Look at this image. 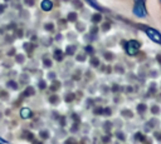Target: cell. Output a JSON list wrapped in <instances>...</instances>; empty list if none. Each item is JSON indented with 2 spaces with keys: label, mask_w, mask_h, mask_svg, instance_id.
<instances>
[{
  "label": "cell",
  "mask_w": 161,
  "mask_h": 144,
  "mask_svg": "<svg viewBox=\"0 0 161 144\" xmlns=\"http://www.w3.org/2000/svg\"><path fill=\"white\" fill-rule=\"evenodd\" d=\"M140 48H141V44L137 40H130L126 44V51H127L128 55H135L138 51Z\"/></svg>",
  "instance_id": "obj_1"
},
{
  "label": "cell",
  "mask_w": 161,
  "mask_h": 144,
  "mask_svg": "<svg viewBox=\"0 0 161 144\" xmlns=\"http://www.w3.org/2000/svg\"><path fill=\"white\" fill-rule=\"evenodd\" d=\"M133 14L136 16H140V18H145L146 16V10H145V6H143V3L136 1L135 6H133Z\"/></svg>",
  "instance_id": "obj_2"
},
{
  "label": "cell",
  "mask_w": 161,
  "mask_h": 144,
  "mask_svg": "<svg viewBox=\"0 0 161 144\" xmlns=\"http://www.w3.org/2000/svg\"><path fill=\"white\" fill-rule=\"evenodd\" d=\"M146 34H147V36H148L152 41H155V43H161V34H160L158 31H156L155 29L147 28V29H146Z\"/></svg>",
  "instance_id": "obj_3"
},
{
  "label": "cell",
  "mask_w": 161,
  "mask_h": 144,
  "mask_svg": "<svg viewBox=\"0 0 161 144\" xmlns=\"http://www.w3.org/2000/svg\"><path fill=\"white\" fill-rule=\"evenodd\" d=\"M40 6H42V9H43L44 11H49V10H52V8H53V3H52L50 0H43L42 4H40Z\"/></svg>",
  "instance_id": "obj_4"
},
{
  "label": "cell",
  "mask_w": 161,
  "mask_h": 144,
  "mask_svg": "<svg viewBox=\"0 0 161 144\" xmlns=\"http://www.w3.org/2000/svg\"><path fill=\"white\" fill-rule=\"evenodd\" d=\"M31 110L29 109V108H23L21 110H20V116L23 118V119H29L30 116H31Z\"/></svg>",
  "instance_id": "obj_5"
},
{
  "label": "cell",
  "mask_w": 161,
  "mask_h": 144,
  "mask_svg": "<svg viewBox=\"0 0 161 144\" xmlns=\"http://www.w3.org/2000/svg\"><path fill=\"white\" fill-rule=\"evenodd\" d=\"M54 58L58 60V61H60L62 59H63V53H62V50H59V49H57L55 51H54Z\"/></svg>",
  "instance_id": "obj_6"
},
{
  "label": "cell",
  "mask_w": 161,
  "mask_h": 144,
  "mask_svg": "<svg viewBox=\"0 0 161 144\" xmlns=\"http://www.w3.org/2000/svg\"><path fill=\"white\" fill-rule=\"evenodd\" d=\"M24 95H26V96H29V95H33L34 94V89L31 88V86H28L25 90H24V93H23Z\"/></svg>",
  "instance_id": "obj_7"
},
{
  "label": "cell",
  "mask_w": 161,
  "mask_h": 144,
  "mask_svg": "<svg viewBox=\"0 0 161 144\" xmlns=\"http://www.w3.org/2000/svg\"><path fill=\"white\" fill-rule=\"evenodd\" d=\"M101 19H102V16H101V14H96V15H93L92 16V21L96 24V23H98V21H101Z\"/></svg>",
  "instance_id": "obj_8"
},
{
  "label": "cell",
  "mask_w": 161,
  "mask_h": 144,
  "mask_svg": "<svg viewBox=\"0 0 161 144\" xmlns=\"http://www.w3.org/2000/svg\"><path fill=\"white\" fill-rule=\"evenodd\" d=\"M145 110H146V105H145V104H138V105H137V111H138V113L142 114Z\"/></svg>",
  "instance_id": "obj_9"
},
{
  "label": "cell",
  "mask_w": 161,
  "mask_h": 144,
  "mask_svg": "<svg viewBox=\"0 0 161 144\" xmlns=\"http://www.w3.org/2000/svg\"><path fill=\"white\" fill-rule=\"evenodd\" d=\"M74 51H75V46H74V45H72V46H68V48H67V54L72 55V54H74Z\"/></svg>",
  "instance_id": "obj_10"
},
{
  "label": "cell",
  "mask_w": 161,
  "mask_h": 144,
  "mask_svg": "<svg viewBox=\"0 0 161 144\" xmlns=\"http://www.w3.org/2000/svg\"><path fill=\"white\" fill-rule=\"evenodd\" d=\"M75 19H77V14H75V13H70V14L68 15V20H69V21H75Z\"/></svg>",
  "instance_id": "obj_11"
},
{
  "label": "cell",
  "mask_w": 161,
  "mask_h": 144,
  "mask_svg": "<svg viewBox=\"0 0 161 144\" xmlns=\"http://www.w3.org/2000/svg\"><path fill=\"white\" fill-rule=\"evenodd\" d=\"M8 86L11 88V89H18V84H16L15 81H13V80H10V81L8 83Z\"/></svg>",
  "instance_id": "obj_12"
},
{
  "label": "cell",
  "mask_w": 161,
  "mask_h": 144,
  "mask_svg": "<svg viewBox=\"0 0 161 144\" xmlns=\"http://www.w3.org/2000/svg\"><path fill=\"white\" fill-rule=\"evenodd\" d=\"M59 86H60V85H59V83H58V81H54V83H53V85L50 86V89H52V90H57Z\"/></svg>",
  "instance_id": "obj_13"
},
{
  "label": "cell",
  "mask_w": 161,
  "mask_h": 144,
  "mask_svg": "<svg viewBox=\"0 0 161 144\" xmlns=\"http://www.w3.org/2000/svg\"><path fill=\"white\" fill-rule=\"evenodd\" d=\"M122 114H123L125 116H128V118H130V116H132V111L126 110V109H125V110H122Z\"/></svg>",
  "instance_id": "obj_14"
},
{
  "label": "cell",
  "mask_w": 161,
  "mask_h": 144,
  "mask_svg": "<svg viewBox=\"0 0 161 144\" xmlns=\"http://www.w3.org/2000/svg\"><path fill=\"white\" fill-rule=\"evenodd\" d=\"M88 3H91V5L94 8V9H99V6L97 5V3H96V0H87Z\"/></svg>",
  "instance_id": "obj_15"
},
{
  "label": "cell",
  "mask_w": 161,
  "mask_h": 144,
  "mask_svg": "<svg viewBox=\"0 0 161 144\" xmlns=\"http://www.w3.org/2000/svg\"><path fill=\"white\" fill-rule=\"evenodd\" d=\"M91 63H92V65H93V66H98V63H99V61H98V59H97V58H92Z\"/></svg>",
  "instance_id": "obj_16"
},
{
  "label": "cell",
  "mask_w": 161,
  "mask_h": 144,
  "mask_svg": "<svg viewBox=\"0 0 161 144\" xmlns=\"http://www.w3.org/2000/svg\"><path fill=\"white\" fill-rule=\"evenodd\" d=\"M74 99V95L70 93V94H68L67 96H65V101H70V100H73Z\"/></svg>",
  "instance_id": "obj_17"
},
{
  "label": "cell",
  "mask_w": 161,
  "mask_h": 144,
  "mask_svg": "<svg viewBox=\"0 0 161 144\" xmlns=\"http://www.w3.org/2000/svg\"><path fill=\"white\" fill-rule=\"evenodd\" d=\"M49 100H50V103H57V101H58V96H57V95H52V96L49 98Z\"/></svg>",
  "instance_id": "obj_18"
},
{
  "label": "cell",
  "mask_w": 161,
  "mask_h": 144,
  "mask_svg": "<svg viewBox=\"0 0 161 144\" xmlns=\"http://www.w3.org/2000/svg\"><path fill=\"white\" fill-rule=\"evenodd\" d=\"M151 111H152V113H155V114H157V113L160 111V108H158L157 105H155V106H152V108H151Z\"/></svg>",
  "instance_id": "obj_19"
},
{
  "label": "cell",
  "mask_w": 161,
  "mask_h": 144,
  "mask_svg": "<svg viewBox=\"0 0 161 144\" xmlns=\"http://www.w3.org/2000/svg\"><path fill=\"white\" fill-rule=\"evenodd\" d=\"M145 136L141 134V133H136V140H143Z\"/></svg>",
  "instance_id": "obj_20"
},
{
  "label": "cell",
  "mask_w": 161,
  "mask_h": 144,
  "mask_svg": "<svg viewBox=\"0 0 161 144\" xmlns=\"http://www.w3.org/2000/svg\"><path fill=\"white\" fill-rule=\"evenodd\" d=\"M109 28H111V24H109V23H104V24H103V26H102V29H103L104 31H106V30H108Z\"/></svg>",
  "instance_id": "obj_21"
},
{
  "label": "cell",
  "mask_w": 161,
  "mask_h": 144,
  "mask_svg": "<svg viewBox=\"0 0 161 144\" xmlns=\"http://www.w3.org/2000/svg\"><path fill=\"white\" fill-rule=\"evenodd\" d=\"M44 65H45V66H50V65H52V61H50L49 59H44Z\"/></svg>",
  "instance_id": "obj_22"
},
{
  "label": "cell",
  "mask_w": 161,
  "mask_h": 144,
  "mask_svg": "<svg viewBox=\"0 0 161 144\" xmlns=\"http://www.w3.org/2000/svg\"><path fill=\"white\" fill-rule=\"evenodd\" d=\"M40 136L42 138H48V131H44V130L40 131Z\"/></svg>",
  "instance_id": "obj_23"
},
{
  "label": "cell",
  "mask_w": 161,
  "mask_h": 144,
  "mask_svg": "<svg viewBox=\"0 0 161 144\" xmlns=\"http://www.w3.org/2000/svg\"><path fill=\"white\" fill-rule=\"evenodd\" d=\"M94 113H96V114H99V113L102 114V113H103V109H102V108H97V109H94Z\"/></svg>",
  "instance_id": "obj_24"
},
{
  "label": "cell",
  "mask_w": 161,
  "mask_h": 144,
  "mask_svg": "<svg viewBox=\"0 0 161 144\" xmlns=\"http://www.w3.org/2000/svg\"><path fill=\"white\" fill-rule=\"evenodd\" d=\"M0 96H1V99H4V98L6 99V98H8V93H6V91H1V95H0Z\"/></svg>",
  "instance_id": "obj_25"
},
{
  "label": "cell",
  "mask_w": 161,
  "mask_h": 144,
  "mask_svg": "<svg viewBox=\"0 0 161 144\" xmlns=\"http://www.w3.org/2000/svg\"><path fill=\"white\" fill-rule=\"evenodd\" d=\"M45 29H47V30H53V25H52V24H47V25H45Z\"/></svg>",
  "instance_id": "obj_26"
},
{
  "label": "cell",
  "mask_w": 161,
  "mask_h": 144,
  "mask_svg": "<svg viewBox=\"0 0 161 144\" xmlns=\"http://www.w3.org/2000/svg\"><path fill=\"white\" fill-rule=\"evenodd\" d=\"M39 88H40V89H44V88H45V83H44L43 80L39 83Z\"/></svg>",
  "instance_id": "obj_27"
},
{
  "label": "cell",
  "mask_w": 161,
  "mask_h": 144,
  "mask_svg": "<svg viewBox=\"0 0 161 144\" xmlns=\"http://www.w3.org/2000/svg\"><path fill=\"white\" fill-rule=\"evenodd\" d=\"M104 58H106L107 60H109V59H112V55H109V53H106V54H104Z\"/></svg>",
  "instance_id": "obj_28"
},
{
  "label": "cell",
  "mask_w": 161,
  "mask_h": 144,
  "mask_svg": "<svg viewBox=\"0 0 161 144\" xmlns=\"http://www.w3.org/2000/svg\"><path fill=\"white\" fill-rule=\"evenodd\" d=\"M86 50H87L88 53H93V48H92V46H87Z\"/></svg>",
  "instance_id": "obj_29"
},
{
  "label": "cell",
  "mask_w": 161,
  "mask_h": 144,
  "mask_svg": "<svg viewBox=\"0 0 161 144\" xmlns=\"http://www.w3.org/2000/svg\"><path fill=\"white\" fill-rule=\"evenodd\" d=\"M104 124H106V125H104V128H106L107 130L109 129V126H112V125H111V123H108V121H107V123H104Z\"/></svg>",
  "instance_id": "obj_30"
},
{
  "label": "cell",
  "mask_w": 161,
  "mask_h": 144,
  "mask_svg": "<svg viewBox=\"0 0 161 144\" xmlns=\"http://www.w3.org/2000/svg\"><path fill=\"white\" fill-rule=\"evenodd\" d=\"M25 3H26V4H28V5H30V6H31V5H33V3H34V1H33V0H25Z\"/></svg>",
  "instance_id": "obj_31"
},
{
  "label": "cell",
  "mask_w": 161,
  "mask_h": 144,
  "mask_svg": "<svg viewBox=\"0 0 161 144\" xmlns=\"http://www.w3.org/2000/svg\"><path fill=\"white\" fill-rule=\"evenodd\" d=\"M104 113H106V115H109L111 114V109H106V110H103Z\"/></svg>",
  "instance_id": "obj_32"
},
{
  "label": "cell",
  "mask_w": 161,
  "mask_h": 144,
  "mask_svg": "<svg viewBox=\"0 0 161 144\" xmlns=\"http://www.w3.org/2000/svg\"><path fill=\"white\" fill-rule=\"evenodd\" d=\"M117 136H118V138H121V139H125V136L122 135V133H117Z\"/></svg>",
  "instance_id": "obj_33"
},
{
  "label": "cell",
  "mask_w": 161,
  "mask_h": 144,
  "mask_svg": "<svg viewBox=\"0 0 161 144\" xmlns=\"http://www.w3.org/2000/svg\"><path fill=\"white\" fill-rule=\"evenodd\" d=\"M5 9V5H0V14L3 13V10Z\"/></svg>",
  "instance_id": "obj_34"
},
{
  "label": "cell",
  "mask_w": 161,
  "mask_h": 144,
  "mask_svg": "<svg viewBox=\"0 0 161 144\" xmlns=\"http://www.w3.org/2000/svg\"><path fill=\"white\" fill-rule=\"evenodd\" d=\"M0 143H4V144H6V143H8V141H6V140H5V139H1V138H0Z\"/></svg>",
  "instance_id": "obj_35"
},
{
  "label": "cell",
  "mask_w": 161,
  "mask_h": 144,
  "mask_svg": "<svg viewBox=\"0 0 161 144\" xmlns=\"http://www.w3.org/2000/svg\"><path fill=\"white\" fill-rule=\"evenodd\" d=\"M16 59H18V61H21V60H23V56H20V55H19Z\"/></svg>",
  "instance_id": "obj_36"
},
{
  "label": "cell",
  "mask_w": 161,
  "mask_h": 144,
  "mask_svg": "<svg viewBox=\"0 0 161 144\" xmlns=\"http://www.w3.org/2000/svg\"><path fill=\"white\" fill-rule=\"evenodd\" d=\"M49 78H54V73H50L49 74Z\"/></svg>",
  "instance_id": "obj_37"
},
{
  "label": "cell",
  "mask_w": 161,
  "mask_h": 144,
  "mask_svg": "<svg viewBox=\"0 0 161 144\" xmlns=\"http://www.w3.org/2000/svg\"><path fill=\"white\" fill-rule=\"evenodd\" d=\"M156 136H157L158 139H161V135H158V133H156Z\"/></svg>",
  "instance_id": "obj_38"
},
{
  "label": "cell",
  "mask_w": 161,
  "mask_h": 144,
  "mask_svg": "<svg viewBox=\"0 0 161 144\" xmlns=\"http://www.w3.org/2000/svg\"><path fill=\"white\" fill-rule=\"evenodd\" d=\"M136 1H141V3H143V0H136Z\"/></svg>",
  "instance_id": "obj_39"
}]
</instances>
